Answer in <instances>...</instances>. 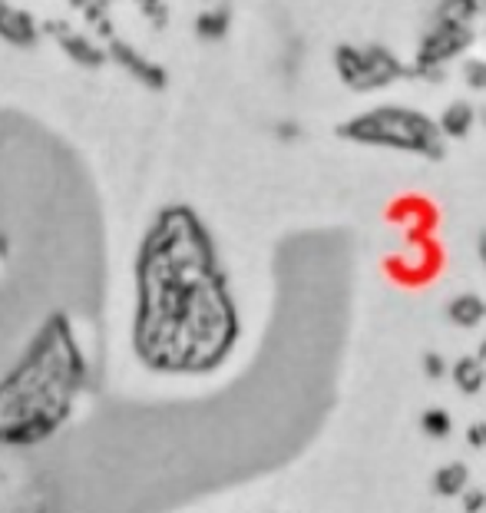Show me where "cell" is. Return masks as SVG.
I'll return each mask as SVG.
<instances>
[{"label":"cell","instance_id":"9a60e30c","mask_svg":"<svg viewBox=\"0 0 486 513\" xmlns=\"http://www.w3.org/2000/svg\"><path fill=\"white\" fill-rule=\"evenodd\" d=\"M486 507V490L474 487L466 490V497H463V513H480Z\"/></svg>","mask_w":486,"mask_h":513},{"label":"cell","instance_id":"ba28073f","mask_svg":"<svg viewBox=\"0 0 486 513\" xmlns=\"http://www.w3.org/2000/svg\"><path fill=\"white\" fill-rule=\"evenodd\" d=\"M486 11V0H440L433 24H463L470 27Z\"/></svg>","mask_w":486,"mask_h":513},{"label":"cell","instance_id":"9c48e42d","mask_svg":"<svg viewBox=\"0 0 486 513\" xmlns=\"http://www.w3.org/2000/svg\"><path fill=\"white\" fill-rule=\"evenodd\" d=\"M453 385L457 391L466 397H474L483 391L486 385V364L480 358H460V362H453Z\"/></svg>","mask_w":486,"mask_h":513},{"label":"cell","instance_id":"d6986e66","mask_svg":"<svg viewBox=\"0 0 486 513\" xmlns=\"http://www.w3.org/2000/svg\"><path fill=\"white\" fill-rule=\"evenodd\" d=\"M480 119H483V126H486V110H483V113H480Z\"/></svg>","mask_w":486,"mask_h":513},{"label":"cell","instance_id":"6da1fadb","mask_svg":"<svg viewBox=\"0 0 486 513\" xmlns=\"http://www.w3.org/2000/svg\"><path fill=\"white\" fill-rule=\"evenodd\" d=\"M239 341V312L196 212L173 206L156 216L136 256L133 351L162 374H206Z\"/></svg>","mask_w":486,"mask_h":513},{"label":"cell","instance_id":"5b68a950","mask_svg":"<svg viewBox=\"0 0 486 513\" xmlns=\"http://www.w3.org/2000/svg\"><path fill=\"white\" fill-rule=\"evenodd\" d=\"M474 27L463 24H433L424 34L420 47L414 53V63L420 67H433V70H443V63H450L453 57H460L466 50L474 47Z\"/></svg>","mask_w":486,"mask_h":513},{"label":"cell","instance_id":"7a4b0ae2","mask_svg":"<svg viewBox=\"0 0 486 513\" xmlns=\"http://www.w3.org/2000/svg\"><path fill=\"white\" fill-rule=\"evenodd\" d=\"M86 387V354L67 315H50L0 378V444H44L67 424Z\"/></svg>","mask_w":486,"mask_h":513},{"label":"cell","instance_id":"ac0fdd59","mask_svg":"<svg viewBox=\"0 0 486 513\" xmlns=\"http://www.w3.org/2000/svg\"><path fill=\"white\" fill-rule=\"evenodd\" d=\"M476 358H480V362L486 364V341H483V345H480V354H476Z\"/></svg>","mask_w":486,"mask_h":513},{"label":"cell","instance_id":"7c38bea8","mask_svg":"<svg viewBox=\"0 0 486 513\" xmlns=\"http://www.w3.org/2000/svg\"><path fill=\"white\" fill-rule=\"evenodd\" d=\"M225 30H229V7H219V11L198 17V34L202 37H222Z\"/></svg>","mask_w":486,"mask_h":513},{"label":"cell","instance_id":"3957f363","mask_svg":"<svg viewBox=\"0 0 486 513\" xmlns=\"http://www.w3.org/2000/svg\"><path fill=\"white\" fill-rule=\"evenodd\" d=\"M337 136L347 142H360V146L414 152V156H424L430 163H440L447 156L437 119H430L427 113L401 103L374 106V110H364L358 117L344 119L337 126Z\"/></svg>","mask_w":486,"mask_h":513},{"label":"cell","instance_id":"8992f818","mask_svg":"<svg viewBox=\"0 0 486 513\" xmlns=\"http://www.w3.org/2000/svg\"><path fill=\"white\" fill-rule=\"evenodd\" d=\"M476 123V110L466 100H453L437 119V129L440 136H450V140H463V136H470V129Z\"/></svg>","mask_w":486,"mask_h":513},{"label":"cell","instance_id":"277c9868","mask_svg":"<svg viewBox=\"0 0 486 513\" xmlns=\"http://www.w3.org/2000/svg\"><path fill=\"white\" fill-rule=\"evenodd\" d=\"M335 70L347 90L354 94H374V90H387L404 77V63L384 44H337L335 47Z\"/></svg>","mask_w":486,"mask_h":513},{"label":"cell","instance_id":"52a82bcc","mask_svg":"<svg viewBox=\"0 0 486 513\" xmlns=\"http://www.w3.org/2000/svg\"><path fill=\"white\" fill-rule=\"evenodd\" d=\"M447 318L457 328H476L486 318V302L476 292H463L447 305Z\"/></svg>","mask_w":486,"mask_h":513},{"label":"cell","instance_id":"30bf717a","mask_svg":"<svg viewBox=\"0 0 486 513\" xmlns=\"http://www.w3.org/2000/svg\"><path fill=\"white\" fill-rule=\"evenodd\" d=\"M466 484H470V470H466V464H460V460L443 464L437 474H433V493H437V497H457V493L466 490Z\"/></svg>","mask_w":486,"mask_h":513},{"label":"cell","instance_id":"e0dca14e","mask_svg":"<svg viewBox=\"0 0 486 513\" xmlns=\"http://www.w3.org/2000/svg\"><path fill=\"white\" fill-rule=\"evenodd\" d=\"M476 252H480V262H483V269H486V232L480 235V242H476Z\"/></svg>","mask_w":486,"mask_h":513},{"label":"cell","instance_id":"4fadbf2b","mask_svg":"<svg viewBox=\"0 0 486 513\" xmlns=\"http://www.w3.org/2000/svg\"><path fill=\"white\" fill-rule=\"evenodd\" d=\"M463 80L474 90H486V60H466L463 63Z\"/></svg>","mask_w":486,"mask_h":513},{"label":"cell","instance_id":"8fae6325","mask_svg":"<svg viewBox=\"0 0 486 513\" xmlns=\"http://www.w3.org/2000/svg\"><path fill=\"white\" fill-rule=\"evenodd\" d=\"M420 431L427 434V437H437V441H443V437H450L453 431V418L450 411L443 408H430L420 414Z\"/></svg>","mask_w":486,"mask_h":513},{"label":"cell","instance_id":"2e32d148","mask_svg":"<svg viewBox=\"0 0 486 513\" xmlns=\"http://www.w3.org/2000/svg\"><path fill=\"white\" fill-rule=\"evenodd\" d=\"M466 444H470L474 451H483V447H486V420L470 424V431H466Z\"/></svg>","mask_w":486,"mask_h":513},{"label":"cell","instance_id":"5bb4252c","mask_svg":"<svg viewBox=\"0 0 486 513\" xmlns=\"http://www.w3.org/2000/svg\"><path fill=\"white\" fill-rule=\"evenodd\" d=\"M424 374H427V378H433V381H437V378H443V374H447V362H443V354L427 351V354H424Z\"/></svg>","mask_w":486,"mask_h":513}]
</instances>
